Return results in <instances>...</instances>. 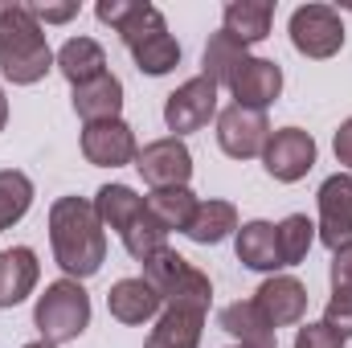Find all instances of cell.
<instances>
[{
	"mask_svg": "<svg viewBox=\"0 0 352 348\" xmlns=\"http://www.w3.org/2000/svg\"><path fill=\"white\" fill-rule=\"evenodd\" d=\"M201 332H205V316L201 312L164 307L152 320V332H148L144 348H201Z\"/></svg>",
	"mask_w": 352,
	"mask_h": 348,
	"instance_id": "22",
	"label": "cell"
},
{
	"mask_svg": "<svg viewBox=\"0 0 352 348\" xmlns=\"http://www.w3.org/2000/svg\"><path fill=\"white\" fill-rule=\"evenodd\" d=\"M270 25H274V0H230L221 12V33H230L246 50L270 37Z\"/></svg>",
	"mask_w": 352,
	"mask_h": 348,
	"instance_id": "18",
	"label": "cell"
},
{
	"mask_svg": "<svg viewBox=\"0 0 352 348\" xmlns=\"http://www.w3.org/2000/svg\"><path fill=\"white\" fill-rule=\"evenodd\" d=\"M164 246H168V234H164V230L148 217V209H144V217H140V221L123 234V250H127L135 262H148L152 254H160Z\"/></svg>",
	"mask_w": 352,
	"mask_h": 348,
	"instance_id": "29",
	"label": "cell"
},
{
	"mask_svg": "<svg viewBox=\"0 0 352 348\" xmlns=\"http://www.w3.org/2000/svg\"><path fill=\"white\" fill-rule=\"evenodd\" d=\"M25 348H58V345H50V340H33V345H25Z\"/></svg>",
	"mask_w": 352,
	"mask_h": 348,
	"instance_id": "36",
	"label": "cell"
},
{
	"mask_svg": "<svg viewBox=\"0 0 352 348\" xmlns=\"http://www.w3.org/2000/svg\"><path fill=\"white\" fill-rule=\"evenodd\" d=\"M33 328L50 345H70L90 328V295L78 279H54L33 307Z\"/></svg>",
	"mask_w": 352,
	"mask_h": 348,
	"instance_id": "5",
	"label": "cell"
},
{
	"mask_svg": "<svg viewBox=\"0 0 352 348\" xmlns=\"http://www.w3.org/2000/svg\"><path fill=\"white\" fill-rule=\"evenodd\" d=\"M316 205H320L316 242H324L328 250H340L344 242H352V176L332 173L320 184Z\"/></svg>",
	"mask_w": 352,
	"mask_h": 348,
	"instance_id": "10",
	"label": "cell"
},
{
	"mask_svg": "<svg viewBox=\"0 0 352 348\" xmlns=\"http://www.w3.org/2000/svg\"><path fill=\"white\" fill-rule=\"evenodd\" d=\"M94 213L102 221V230H115L119 238L144 217V197L131 184H102L94 193Z\"/></svg>",
	"mask_w": 352,
	"mask_h": 348,
	"instance_id": "23",
	"label": "cell"
},
{
	"mask_svg": "<svg viewBox=\"0 0 352 348\" xmlns=\"http://www.w3.org/2000/svg\"><path fill=\"white\" fill-rule=\"evenodd\" d=\"M230 94H234V107H246V111H266L278 94H283V66L270 62V58H246L238 66V74L230 78Z\"/></svg>",
	"mask_w": 352,
	"mask_h": 348,
	"instance_id": "14",
	"label": "cell"
},
{
	"mask_svg": "<svg viewBox=\"0 0 352 348\" xmlns=\"http://www.w3.org/2000/svg\"><path fill=\"white\" fill-rule=\"evenodd\" d=\"M332 152H336V164L352 173V115L336 127V135H332Z\"/></svg>",
	"mask_w": 352,
	"mask_h": 348,
	"instance_id": "34",
	"label": "cell"
},
{
	"mask_svg": "<svg viewBox=\"0 0 352 348\" xmlns=\"http://www.w3.org/2000/svg\"><path fill=\"white\" fill-rule=\"evenodd\" d=\"M209 119H217V87L209 78H188L164 98V127L176 140H184L188 131L209 127Z\"/></svg>",
	"mask_w": 352,
	"mask_h": 348,
	"instance_id": "8",
	"label": "cell"
},
{
	"mask_svg": "<svg viewBox=\"0 0 352 348\" xmlns=\"http://www.w3.org/2000/svg\"><path fill=\"white\" fill-rule=\"evenodd\" d=\"M54 70V50L45 41V25L29 4H12L0 17V74L12 87H37Z\"/></svg>",
	"mask_w": 352,
	"mask_h": 348,
	"instance_id": "3",
	"label": "cell"
},
{
	"mask_svg": "<svg viewBox=\"0 0 352 348\" xmlns=\"http://www.w3.org/2000/svg\"><path fill=\"white\" fill-rule=\"evenodd\" d=\"M107 312H111V320L135 328V324H152V320L164 312V303H160V295L152 291V283L140 274V279H119V283H111V291H107Z\"/></svg>",
	"mask_w": 352,
	"mask_h": 348,
	"instance_id": "16",
	"label": "cell"
},
{
	"mask_svg": "<svg viewBox=\"0 0 352 348\" xmlns=\"http://www.w3.org/2000/svg\"><path fill=\"white\" fill-rule=\"evenodd\" d=\"M4 123H8V98H4V87H0V131H4Z\"/></svg>",
	"mask_w": 352,
	"mask_h": 348,
	"instance_id": "35",
	"label": "cell"
},
{
	"mask_svg": "<svg viewBox=\"0 0 352 348\" xmlns=\"http://www.w3.org/2000/svg\"><path fill=\"white\" fill-rule=\"evenodd\" d=\"M70 102H74V115H78L82 123L119 119V111H123V83L107 70L102 78H94V83H87V87H74Z\"/></svg>",
	"mask_w": 352,
	"mask_h": 348,
	"instance_id": "21",
	"label": "cell"
},
{
	"mask_svg": "<svg viewBox=\"0 0 352 348\" xmlns=\"http://www.w3.org/2000/svg\"><path fill=\"white\" fill-rule=\"evenodd\" d=\"M33 209V180L21 168H0V234Z\"/></svg>",
	"mask_w": 352,
	"mask_h": 348,
	"instance_id": "27",
	"label": "cell"
},
{
	"mask_svg": "<svg viewBox=\"0 0 352 348\" xmlns=\"http://www.w3.org/2000/svg\"><path fill=\"white\" fill-rule=\"evenodd\" d=\"M54 66L62 70V78L70 87H87L94 78L107 74V50L94 41V37H70L58 54H54Z\"/></svg>",
	"mask_w": 352,
	"mask_h": 348,
	"instance_id": "20",
	"label": "cell"
},
{
	"mask_svg": "<svg viewBox=\"0 0 352 348\" xmlns=\"http://www.w3.org/2000/svg\"><path fill=\"white\" fill-rule=\"evenodd\" d=\"M144 266V279L152 283V291L160 295L164 307H184V312H201L209 316L213 303V283L205 270H197L184 254H176L173 246H164L160 254H152Z\"/></svg>",
	"mask_w": 352,
	"mask_h": 348,
	"instance_id": "4",
	"label": "cell"
},
{
	"mask_svg": "<svg viewBox=\"0 0 352 348\" xmlns=\"http://www.w3.org/2000/svg\"><path fill=\"white\" fill-rule=\"evenodd\" d=\"M332 291H352V242H344L340 250H332Z\"/></svg>",
	"mask_w": 352,
	"mask_h": 348,
	"instance_id": "32",
	"label": "cell"
},
{
	"mask_svg": "<svg viewBox=\"0 0 352 348\" xmlns=\"http://www.w3.org/2000/svg\"><path fill=\"white\" fill-rule=\"evenodd\" d=\"M234 234H238V209H234V201H217V197L201 201L188 230H184V238L197 242V246H217Z\"/></svg>",
	"mask_w": 352,
	"mask_h": 348,
	"instance_id": "24",
	"label": "cell"
},
{
	"mask_svg": "<svg viewBox=\"0 0 352 348\" xmlns=\"http://www.w3.org/2000/svg\"><path fill=\"white\" fill-rule=\"evenodd\" d=\"M349 340L340 336V332H332L324 320L320 324H299V332H295V348H344Z\"/></svg>",
	"mask_w": 352,
	"mask_h": 348,
	"instance_id": "31",
	"label": "cell"
},
{
	"mask_svg": "<svg viewBox=\"0 0 352 348\" xmlns=\"http://www.w3.org/2000/svg\"><path fill=\"white\" fill-rule=\"evenodd\" d=\"M234 254L246 270H258V274H278L283 270V254H278V226L274 221H242L238 234H234Z\"/></svg>",
	"mask_w": 352,
	"mask_h": 348,
	"instance_id": "15",
	"label": "cell"
},
{
	"mask_svg": "<svg viewBox=\"0 0 352 348\" xmlns=\"http://www.w3.org/2000/svg\"><path fill=\"white\" fill-rule=\"evenodd\" d=\"M250 58V50L246 45H238L230 33H213L209 41H205V54H201V78H209L213 87H230V78L238 74V66Z\"/></svg>",
	"mask_w": 352,
	"mask_h": 348,
	"instance_id": "26",
	"label": "cell"
},
{
	"mask_svg": "<svg viewBox=\"0 0 352 348\" xmlns=\"http://www.w3.org/2000/svg\"><path fill=\"white\" fill-rule=\"evenodd\" d=\"M291 45L295 54L311 58V62H328L344 50V21L332 4H299L291 12Z\"/></svg>",
	"mask_w": 352,
	"mask_h": 348,
	"instance_id": "6",
	"label": "cell"
},
{
	"mask_svg": "<svg viewBox=\"0 0 352 348\" xmlns=\"http://www.w3.org/2000/svg\"><path fill=\"white\" fill-rule=\"evenodd\" d=\"M217 324H221V328H226V332H230L242 348H278V332L270 328V320L258 312V303H254V299L226 303V307H221V316H217Z\"/></svg>",
	"mask_w": 352,
	"mask_h": 348,
	"instance_id": "19",
	"label": "cell"
},
{
	"mask_svg": "<svg viewBox=\"0 0 352 348\" xmlns=\"http://www.w3.org/2000/svg\"><path fill=\"white\" fill-rule=\"evenodd\" d=\"M263 168L278 184H295L316 168V140L303 127H278L270 131L263 148Z\"/></svg>",
	"mask_w": 352,
	"mask_h": 348,
	"instance_id": "7",
	"label": "cell"
},
{
	"mask_svg": "<svg viewBox=\"0 0 352 348\" xmlns=\"http://www.w3.org/2000/svg\"><path fill=\"white\" fill-rule=\"evenodd\" d=\"M197 193L184 184V188H152L148 197H144V209H148V217L164 230V234H184L188 230V221H192V213H197Z\"/></svg>",
	"mask_w": 352,
	"mask_h": 348,
	"instance_id": "25",
	"label": "cell"
},
{
	"mask_svg": "<svg viewBox=\"0 0 352 348\" xmlns=\"http://www.w3.org/2000/svg\"><path fill=\"white\" fill-rule=\"evenodd\" d=\"M135 168H140L148 188H184L192 180V152H188L184 140L160 135V140H152V144L140 148Z\"/></svg>",
	"mask_w": 352,
	"mask_h": 348,
	"instance_id": "9",
	"label": "cell"
},
{
	"mask_svg": "<svg viewBox=\"0 0 352 348\" xmlns=\"http://www.w3.org/2000/svg\"><path fill=\"white\" fill-rule=\"evenodd\" d=\"M50 250L66 279H90L107 262V230L87 197H58L50 205Z\"/></svg>",
	"mask_w": 352,
	"mask_h": 348,
	"instance_id": "2",
	"label": "cell"
},
{
	"mask_svg": "<svg viewBox=\"0 0 352 348\" xmlns=\"http://www.w3.org/2000/svg\"><path fill=\"white\" fill-rule=\"evenodd\" d=\"M230 348H242V345H230Z\"/></svg>",
	"mask_w": 352,
	"mask_h": 348,
	"instance_id": "37",
	"label": "cell"
},
{
	"mask_svg": "<svg viewBox=\"0 0 352 348\" xmlns=\"http://www.w3.org/2000/svg\"><path fill=\"white\" fill-rule=\"evenodd\" d=\"M41 25H66L78 17V4H29Z\"/></svg>",
	"mask_w": 352,
	"mask_h": 348,
	"instance_id": "33",
	"label": "cell"
},
{
	"mask_svg": "<svg viewBox=\"0 0 352 348\" xmlns=\"http://www.w3.org/2000/svg\"><path fill=\"white\" fill-rule=\"evenodd\" d=\"M324 324L349 340L352 336V291H332V299L324 307Z\"/></svg>",
	"mask_w": 352,
	"mask_h": 348,
	"instance_id": "30",
	"label": "cell"
},
{
	"mask_svg": "<svg viewBox=\"0 0 352 348\" xmlns=\"http://www.w3.org/2000/svg\"><path fill=\"white\" fill-rule=\"evenodd\" d=\"M94 17L123 37V45H127L131 62L140 66V74L164 78V74H173L176 66H180V41L168 33L164 12L156 4H140V0H98Z\"/></svg>",
	"mask_w": 352,
	"mask_h": 348,
	"instance_id": "1",
	"label": "cell"
},
{
	"mask_svg": "<svg viewBox=\"0 0 352 348\" xmlns=\"http://www.w3.org/2000/svg\"><path fill=\"white\" fill-rule=\"evenodd\" d=\"M316 246V221L307 213H291L278 221V254H283V266H299V262L311 254Z\"/></svg>",
	"mask_w": 352,
	"mask_h": 348,
	"instance_id": "28",
	"label": "cell"
},
{
	"mask_svg": "<svg viewBox=\"0 0 352 348\" xmlns=\"http://www.w3.org/2000/svg\"><path fill=\"white\" fill-rule=\"evenodd\" d=\"M41 279V262L33 246H12L0 250V307H16L37 291Z\"/></svg>",
	"mask_w": 352,
	"mask_h": 348,
	"instance_id": "17",
	"label": "cell"
},
{
	"mask_svg": "<svg viewBox=\"0 0 352 348\" xmlns=\"http://www.w3.org/2000/svg\"><path fill=\"white\" fill-rule=\"evenodd\" d=\"M266 140H270L266 111H246V107L217 111V148L230 160H254V156H263Z\"/></svg>",
	"mask_w": 352,
	"mask_h": 348,
	"instance_id": "12",
	"label": "cell"
},
{
	"mask_svg": "<svg viewBox=\"0 0 352 348\" xmlns=\"http://www.w3.org/2000/svg\"><path fill=\"white\" fill-rule=\"evenodd\" d=\"M254 303L270 320V328H291V324H303L307 316V287L295 279V274H266L254 291Z\"/></svg>",
	"mask_w": 352,
	"mask_h": 348,
	"instance_id": "13",
	"label": "cell"
},
{
	"mask_svg": "<svg viewBox=\"0 0 352 348\" xmlns=\"http://www.w3.org/2000/svg\"><path fill=\"white\" fill-rule=\"evenodd\" d=\"M82 156L94 168H123L135 164L140 144L127 119H102V123H82Z\"/></svg>",
	"mask_w": 352,
	"mask_h": 348,
	"instance_id": "11",
	"label": "cell"
}]
</instances>
